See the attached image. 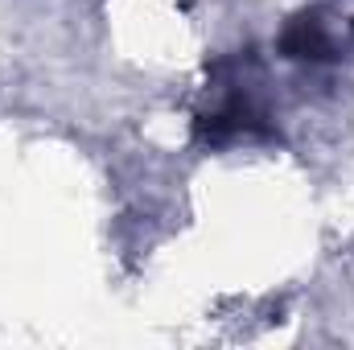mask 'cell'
<instances>
[{"label":"cell","instance_id":"cell-1","mask_svg":"<svg viewBox=\"0 0 354 350\" xmlns=\"http://www.w3.org/2000/svg\"><path fill=\"white\" fill-rule=\"evenodd\" d=\"M280 54H284V58H309V62L330 58V37H326L322 21L297 17V21L280 33Z\"/></svg>","mask_w":354,"mask_h":350}]
</instances>
